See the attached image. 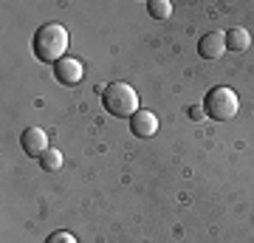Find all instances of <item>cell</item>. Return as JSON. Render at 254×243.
Wrapping results in <instances>:
<instances>
[{"instance_id":"obj_1","label":"cell","mask_w":254,"mask_h":243,"mask_svg":"<svg viewBox=\"0 0 254 243\" xmlns=\"http://www.w3.org/2000/svg\"><path fill=\"white\" fill-rule=\"evenodd\" d=\"M34 57L40 63H60L65 60V51H68V28L63 23H46V26L37 28L34 34Z\"/></svg>"},{"instance_id":"obj_2","label":"cell","mask_w":254,"mask_h":243,"mask_svg":"<svg viewBox=\"0 0 254 243\" xmlns=\"http://www.w3.org/2000/svg\"><path fill=\"white\" fill-rule=\"evenodd\" d=\"M102 108L108 110L110 116L130 119L138 110V93L127 82H110L108 88L102 90Z\"/></svg>"},{"instance_id":"obj_3","label":"cell","mask_w":254,"mask_h":243,"mask_svg":"<svg viewBox=\"0 0 254 243\" xmlns=\"http://www.w3.org/2000/svg\"><path fill=\"white\" fill-rule=\"evenodd\" d=\"M237 108H240V102H237V93L232 88H212L206 93V99H203V110H206L209 119H215V122H229V119L237 116Z\"/></svg>"},{"instance_id":"obj_4","label":"cell","mask_w":254,"mask_h":243,"mask_svg":"<svg viewBox=\"0 0 254 243\" xmlns=\"http://www.w3.org/2000/svg\"><path fill=\"white\" fill-rule=\"evenodd\" d=\"M223 51H226V31H209V34H203L198 40V54L203 60H209V63L220 60Z\"/></svg>"},{"instance_id":"obj_5","label":"cell","mask_w":254,"mask_h":243,"mask_svg":"<svg viewBox=\"0 0 254 243\" xmlns=\"http://www.w3.org/2000/svg\"><path fill=\"white\" fill-rule=\"evenodd\" d=\"M130 130H133V136H138V139H150V136L158 133V116H155L153 110L138 108L136 113L130 116Z\"/></svg>"},{"instance_id":"obj_6","label":"cell","mask_w":254,"mask_h":243,"mask_svg":"<svg viewBox=\"0 0 254 243\" xmlns=\"http://www.w3.org/2000/svg\"><path fill=\"white\" fill-rule=\"evenodd\" d=\"M82 63L76 60V57H65V60H60V63L54 65V77L60 85H65V88H73L76 82L82 80Z\"/></svg>"},{"instance_id":"obj_7","label":"cell","mask_w":254,"mask_h":243,"mask_svg":"<svg viewBox=\"0 0 254 243\" xmlns=\"http://www.w3.org/2000/svg\"><path fill=\"white\" fill-rule=\"evenodd\" d=\"M20 144H23V150H26L28 156L40 159V156L48 150V133L43 127H28V130H23V136H20Z\"/></svg>"},{"instance_id":"obj_8","label":"cell","mask_w":254,"mask_h":243,"mask_svg":"<svg viewBox=\"0 0 254 243\" xmlns=\"http://www.w3.org/2000/svg\"><path fill=\"white\" fill-rule=\"evenodd\" d=\"M249 45H252V34L243 26H232L226 31V48H232V51H246Z\"/></svg>"},{"instance_id":"obj_9","label":"cell","mask_w":254,"mask_h":243,"mask_svg":"<svg viewBox=\"0 0 254 243\" xmlns=\"http://www.w3.org/2000/svg\"><path fill=\"white\" fill-rule=\"evenodd\" d=\"M40 167L46 172H57L60 167H63V153L57 150V147H48L46 153L40 156Z\"/></svg>"},{"instance_id":"obj_10","label":"cell","mask_w":254,"mask_h":243,"mask_svg":"<svg viewBox=\"0 0 254 243\" xmlns=\"http://www.w3.org/2000/svg\"><path fill=\"white\" fill-rule=\"evenodd\" d=\"M147 11H150L153 20H167L173 14V3H170V0H150V3H147Z\"/></svg>"},{"instance_id":"obj_11","label":"cell","mask_w":254,"mask_h":243,"mask_svg":"<svg viewBox=\"0 0 254 243\" xmlns=\"http://www.w3.org/2000/svg\"><path fill=\"white\" fill-rule=\"evenodd\" d=\"M46 243H79V241H76V235H73V232H65V229H60V232H51V235H48Z\"/></svg>"},{"instance_id":"obj_12","label":"cell","mask_w":254,"mask_h":243,"mask_svg":"<svg viewBox=\"0 0 254 243\" xmlns=\"http://www.w3.org/2000/svg\"><path fill=\"white\" fill-rule=\"evenodd\" d=\"M190 119H192V122H203V119H206L203 105H192V108H190Z\"/></svg>"}]
</instances>
